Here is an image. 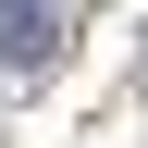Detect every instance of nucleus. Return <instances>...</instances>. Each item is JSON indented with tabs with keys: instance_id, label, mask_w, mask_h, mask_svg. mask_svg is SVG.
I'll return each instance as SVG.
<instances>
[{
	"instance_id": "obj_1",
	"label": "nucleus",
	"mask_w": 148,
	"mask_h": 148,
	"mask_svg": "<svg viewBox=\"0 0 148 148\" xmlns=\"http://www.w3.org/2000/svg\"><path fill=\"white\" fill-rule=\"evenodd\" d=\"M62 62V12L49 0H0V74H49Z\"/></svg>"
}]
</instances>
